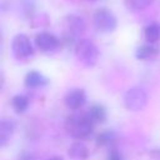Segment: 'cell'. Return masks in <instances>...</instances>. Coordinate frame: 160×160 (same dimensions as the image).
<instances>
[{"label":"cell","mask_w":160,"mask_h":160,"mask_svg":"<svg viewBox=\"0 0 160 160\" xmlns=\"http://www.w3.org/2000/svg\"><path fill=\"white\" fill-rule=\"evenodd\" d=\"M68 154L72 160H88L89 158V149L88 146L81 142V141H75L72 142L69 149H68Z\"/></svg>","instance_id":"cell-11"},{"label":"cell","mask_w":160,"mask_h":160,"mask_svg":"<svg viewBox=\"0 0 160 160\" xmlns=\"http://www.w3.org/2000/svg\"><path fill=\"white\" fill-rule=\"evenodd\" d=\"M35 45L40 51H42L45 54H51V52H55L59 50L60 40L54 34L42 31L35 36Z\"/></svg>","instance_id":"cell-6"},{"label":"cell","mask_w":160,"mask_h":160,"mask_svg":"<svg viewBox=\"0 0 160 160\" xmlns=\"http://www.w3.org/2000/svg\"><path fill=\"white\" fill-rule=\"evenodd\" d=\"M106 160H124V158H122V154L120 150L112 148L109 150V152L106 155Z\"/></svg>","instance_id":"cell-18"},{"label":"cell","mask_w":160,"mask_h":160,"mask_svg":"<svg viewBox=\"0 0 160 160\" xmlns=\"http://www.w3.org/2000/svg\"><path fill=\"white\" fill-rule=\"evenodd\" d=\"M75 51V56L76 59L86 68H92L96 65L98 60H99V49L95 45V42H92L89 39H81L75 44L74 48Z\"/></svg>","instance_id":"cell-2"},{"label":"cell","mask_w":160,"mask_h":160,"mask_svg":"<svg viewBox=\"0 0 160 160\" xmlns=\"http://www.w3.org/2000/svg\"><path fill=\"white\" fill-rule=\"evenodd\" d=\"M86 100H88V98H86L85 90L79 89V88L69 90L64 96L65 106L69 110H80L85 105Z\"/></svg>","instance_id":"cell-7"},{"label":"cell","mask_w":160,"mask_h":160,"mask_svg":"<svg viewBox=\"0 0 160 160\" xmlns=\"http://www.w3.org/2000/svg\"><path fill=\"white\" fill-rule=\"evenodd\" d=\"M155 0H124L126 8L131 11H141L152 5Z\"/></svg>","instance_id":"cell-17"},{"label":"cell","mask_w":160,"mask_h":160,"mask_svg":"<svg viewBox=\"0 0 160 160\" xmlns=\"http://www.w3.org/2000/svg\"><path fill=\"white\" fill-rule=\"evenodd\" d=\"M94 25L100 32H112L118 26V20L112 11L100 8L94 14Z\"/></svg>","instance_id":"cell-4"},{"label":"cell","mask_w":160,"mask_h":160,"mask_svg":"<svg viewBox=\"0 0 160 160\" xmlns=\"http://www.w3.org/2000/svg\"><path fill=\"white\" fill-rule=\"evenodd\" d=\"M116 140V134L112 130H104L98 134L95 141L98 146H110L111 144H114V141Z\"/></svg>","instance_id":"cell-16"},{"label":"cell","mask_w":160,"mask_h":160,"mask_svg":"<svg viewBox=\"0 0 160 160\" xmlns=\"http://www.w3.org/2000/svg\"><path fill=\"white\" fill-rule=\"evenodd\" d=\"M85 28H86V25L81 16L71 14L65 18V29H66V32L69 36H72V38L79 36L80 34H82L85 31Z\"/></svg>","instance_id":"cell-8"},{"label":"cell","mask_w":160,"mask_h":160,"mask_svg":"<svg viewBox=\"0 0 160 160\" xmlns=\"http://www.w3.org/2000/svg\"><path fill=\"white\" fill-rule=\"evenodd\" d=\"M148 160H160V149H151L146 152Z\"/></svg>","instance_id":"cell-19"},{"label":"cell","mask_w":160,"mask_h":160,"mask_svg":"<svg viewBox=\"0 0 160 160\" xmlns=\"http://www.w3.org/2000/svg\"><path fill=\"white\" fill-rule=\"evenodd\" d=\"M16 129V122L12 119H2L0 121V148H5Z\"/></svg>","instance_id":"cell-9"},{"label":"cell","mask_w":160,"mask_h":160,"mask_svg":"<svg viewBox=\"0 0 160 160\" xmlns=\"http://www.w3.org/2000/svg\"><path fill=\"white\" fill-rule=\"evenodd\" d=\"M48 160H64L61 156H52V158H49Z\"/></svg>","instance_id":"cell-21"},{"label":"cell","mask_w":160,"mask_h":160,"mask_svg":"<svg viewBox=\"0 0 160 160\" xmlns=\"http://www.w3.org/2000/svg\"><path fill=\"white\" fill-rule=\"evenodd\" d=\"M144 38L146 42L155 44L160 39V22H150L144 28Z\"/></svg>","instance_id":"cell-14"},{"label":"cell","mask_w":160,"mask_h":160,"mask_svg":"<svg viewBox=\"0 0 160 160\" xmlns=\"http://www.w3.org/2000/svg\"><path fill=\"white\" fill-rule=\"evenodd\" d=\"M11 51L18 60H26L34 55V46L25 34H18L11 41Z\"/></svg>","instance_id":"cell-5"},{"label":"cell","mask_w":160,"mask_h":160,"mask_svg":"<svg viewBox=\"0 0 160 160\" xmlns=\"http://www.w3.org/2000/svg\"><path fill=\"white\" fill-rule=\"evenodd\" d=\"M159 52V49L155 44H150V42H146L144 45H140L136 51H135V56L138 60H148V59H151L154 56H156Z\"/></svg>","instance_id":"cell-13"},{"label":"cell","mask_w":160,"mask_h":160,"mask_svg":"<svg viewBox=\"0 0 160 160\" xmlns=\"http://www.w3.org/2000/svg\"><path fill=\"white\" fill-rule=\"evenodd\" d=\"M122 104L129 111H141L148 104V95L141 88H130L122 96Z\"/></svg>","instance_id":"cell-3"},{"label":"cell","mask_w":160,"mask_h":160,"mask_svg":"<svg viewBox=\"0 0 160 160\" xmlns=\"http://www.w3.org/2000/svg\"><path fill=\"white\" fill-rule=\"evenodd\" d=\"M88 118L94 122V124H101L106 120L108 118V112H106V109L101 105V104H92L88 112H86Z\"/></svg>","instance_id":"cell-12"},{"label":"cell","mask_w":160,"mask_h":160,"mask_svg":"<svg viewBox=\"0 0 160 160\" xmlns=\"http://www.w3.org/2000/svg\"><path fill=\"white\" fill-rule=\"evenodd\" d=\"M11 106L15 112L22 114L28 110L29 108V98L22 94H18L11 99Z\"/></svg>","instance_id":"cell-15"},{"label":"cell","mask_w":160,"mask_h":160,"mask_svg":"<svg viewBox=\"0 0 160 160\" xmlns=\"http://www.w3.org/2000/svg\"><path fill=\"white\" fill-rule=\"evenodd\" d=\"M90 1H95V0H90Z\"/></svg>","instance_id":"cell-22"},{"label":"cell","mask_w":160,"mask_h":160,"mask_svg":"<svg viewBox=\"0 0 160 160\" xmlns=\"http://www.w3.org/2000/svg\"><path fill=\"white\" fill-rule=\"evenodd\" d=\"M94 122L88 118L86 114L70 115L65 120V129L68 134L78 140L89 138L94 130Z\"/></svg>","instance_id":"cell-1"},{"label":"cell","mask_w":160,"mask_h":160,"mask_svg":"<svg viewBox=\"0 0 160 160\" xmlns=\"http://www.w3.org/2000/svg\"><path fill=\"white\" fill-rule=\"evenodd\" d=\"M24 84L28 89H39V88L46 86L49 84V80L41 72H39L36 70H31L25 75Z\"/></svg>","instance_id":"cell-10"},{"label":"cell","mask_w":160,"mask_h":160,"mask_svg":"<svg viewBox=\"0 0 160 160\" xmlns=\"http://www.w3.org/2000/svg\"><path fill=\"white\" fill-rule=\"evenodd\" d=\"M16 160H36V156H35L32 152L22 151L21 154H19V156H18Z\"/></svg>","instance_id":"cell-20"}]
</instances>
